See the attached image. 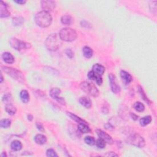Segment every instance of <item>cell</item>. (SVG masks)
I'll use <instances>...</instances> for the list:
<instances>
[{"instance_id": "2e32d148", "label": "cell", "mask_w": 157, "mask_h": 157, "mask_svg": "<svg viewBox=\"0 0 157 157\" xmlns=\"http://www.w3.org/2000/svg\"><path fill=\"white\" fill-rule=\"evenodd\" d=\"M3 61L7 64H13L14 62V58L13 55L9 52H5L2 55Z\"/></svg>"}, {"instance_id": "7402d4cb", "label": "cell", "mask_w": 157, "mask_h": 157, "mask_svg": "<svg viewBox=\"0 0 157 157\" xmlns=\"http://www.w3.org/2000/svg\"><path fill=\"white\" fill-rule=\"evenodd\" d=\"M82 52L84 57H86L87 58H90L93 55V50H92L90 47L88 46H85L83 48Z\"/></svg>"}, {"instance_id": "cb8c5ba5", "label": "cell", "mask_w": 157, "mask_h": 157, "mask_svg": "<svg viewBox=\"0 0 157 157\" xmlns=\"http://www.w3.org/2000/svg\"><path fill=\"white\" fill-rule=\"evenodd\" d=\"M138 91H139V93L140 96H141L142 99L145 102H146L147 104H151V101L147 98V96H146V94L145 93V92H144V91L143 90L142 87L141 86H140V85H138Z\"/></svg>"}, {"instance_id": "4dcf8cb0", "label": "cell", "mask_w": 157, "mask_h": 157, "mask_svg": "<svg viewBox=\"0 0 157 157\" xmlns=\"http://www.w3.org/2000/svg\"><path fill=\"white\" fill-rule=\"evenodd\" d=\"M84 140H85V143L89 146H94L95 144V140L91 136H86Z\"/></svg>"}, {"instance_id": "d590c367", "label": "cell", "mask_w": 157, "mask_h": 157, "mask_svg": "<svg viewBox=\"0 0 157 157\" xmlns=\"http://www.w3.org/2000/svg\"><path fill=\"white\" fill-rule=\"evenodd\" d=\"M36 127L38 128V130L39 131H44V126L42 125L41 123H39V122H37L36 123Z\"/></svg>"}, {"instance_id": "6da1fadb", "label": "cell", "mask_w": 157, "mask_h": 157, "mask_svg": "<svg viewBox=\"0 0 157 157\" xmlns=\"http://www.w3.org/2000/svg\"><path fill=\"white\" fill-rule=\"evenodd\" d=\"M35 22L37 25L42 28L49 26L52 22V17L49 12L42 11L35 16Z\"/></svg>"}, {"instance_id": "484cf974", "label": "cell", "mask_w": 157, "mask_h": 157, "mask_svg": "<svg viewBox=\"0 0 157 157\" xmlns=\"http://www.w3.org/2000/svg\"><path fill=\"white\" fill-rule=\"evenodd\" d=\"M61 22L64 25H70L73 22V19L70 15H63L61 18Z\"/></svg>"}, {"instance_id": "8fae6325", "label": "cell", "mask_w": 157, "mask_h": 157, "mask_svg": "<svg viewBox=\"0 0 157 157\" xmlns=\"http://www.w3.org/2000/svg\"><path fill=\"white\" fill-rule=\"evenodd\" d=\"M96 132L97 135L98 136L99 138L100 139H103V140L106 142V144H112L114 142L113 139L111 138V136L108 134L107 133H106V132L103 131L101 130H96Z\"/></svg>"}, {"instance_id": "603a6c76", "label": "cell", "mask_w": 157, "mask_h": 157, "mask_svg": "<svg viewBox=\"0 0 157 157\" xmlns=\"http://www.w3.org/2000/svg\"><path fill=\"white\" fill-rule=\"evenodd\" d=\"M152 120V119L151 116L150 115L145 116L144 117L140 119L139 123L142 127H146V125H147L150 124L151 123Z\"/></svg>"}, {"instance_id": "b9f144b4", "label": "cell", "mask_w": 157, "mask_h": 157, "mask_svg": "<svg viewBox=\"0 0 157 157\" xmlns=\"http://www.w3.org/2000/svg\"><path fill=\"white\" fill-rule=\"evenodd\" d=\"M1 156H2V157H3V156H7V155H6V153L5 152H3V153H2V154H1Z\"/></svg>"}, {"instance_id": "7c38bea8", "label": "cell", "mask_w": 157, "mask_h": 157, "mask_svg": "<svg viewBox=\"0 0 157 157\" xmlns=\"http://www.w3.org/2000/svg\"><path fill=\"white\" fill-rule=\"evenodd\" d=\"M0 3H1L0 4V12H1L0 17H1V18H6L9 17L11 13L8 10L7 5L3 1H0Z\"/></svg>"}, {"instance_id": "9a60e30c", "label": "cell", "mask_w": 157, "mask_h": 157, "mask_svg": "<svg viewBox=\"0 0 157 157\" xmlns=\"http://www.w3.org/2000/svg\"><path fill=\"white\" fill-rule=\"evenodd\" d=\"M120 77H121L123 81L127 84L130 83L132 81V76L125 71L122 70L120 71Z\"/></svg>"}, {"instance_id": "30bf717a", "label": "cell", "mask_w": 157, "mask_h": 157, "mask_svg": "<svg viewBox=\"0 0 157 157\" xmlns=\"http://www.w3.org/2000/svg\"><path fill=\"white\" fill-rule=\"evenodd\" d=\"M56 2L51 0H45V1H41V7L44 11H54L56 7Z\"/></svg>"}, {"instance_id": "5b68a950", "label": "cell", "mask_w": 157, "mask_h": 157, "mask_svg": "<svg viewBox=\"0 0 157 157\" xmlns=\"http://www.w3.org/2000/svg\"><path fill=\"white\" fill-rule=\"evenodd\" d=\"M80 87L83 91L88 95L93 96V97H97L99 96V91L93 83L88 82H83L80 83Z\"/></svg>"}, {"instance_id": "9c48e42d", "label": "cell", "mask_w": 157, "mask_h": 157, "mask_svg": "<svg viewBox=\"0 0 157 157\" xmlns=\"http://www.w3.org/2000/svg\"><path fill=\"white\" fill-rule=\"evenodd\" d=\"M109 78L110 85H111L112 91L115 94L119 93L121 89H120V87L118 84L117 82L115 76L113 74L111 73L109 76Z\"/></svg>"}, {"instance_id": "e0dca14e", "label": "cell", "mask_w": 157, "mask_h": 157, "mask_svg": "<svg viewBox=\"0 0 157 157\" xmlns=\"http://www.w3.org/2000/svg\"><path fill=\"white\" fill-rule=\"evenodd\" d=\"M34 140L36 144L39 145H44L47 142V137L41 134H38L34 137Z\"/></svg>"}, {"instance_id": "7a4b0ae2", "label": "cell", "mask_w": 157, "mask_h": 157, "mask_svg": "<svg viewBox=\"0 0 157 157\" xmlns=\"http://www.w3.org/2000/svg\"><path fill=\"white\" fill-rule=\"evenodd\" d=\"M45 44L49 50L56 51L62 45V39L57 34H52L47 38Z\"/></svg>"}, {"instance_id": "f35d334b", "label": "cell", "mask_w": 157, "mask_h": 157, "mask_svg": "<svg viewBox=\"0 0 157 157\" xmlns=\"http://www.w3.org/2000/svg\"><path fill=\"white\" fill-rule=\"evenodd\" d=\"M15 3L19 4V5H24L26 3V1H22V0H19V1H14Z\"/></svg>"}, {"instance_id": "5bb4252c", "label": "cell", "mask_w": 157, "mask_h": 157, "mask_svg": "<svg viewBox=\"0 0 157 157\" xmlns=\"http://www.w3.org/2000/svg\"><path fill=\"white\" fill-rule=\"evenodd\" d=\"M79 103L83 107L86 109H90L92 106V102L90 98L87 96H82L79 99Z\"/></svg>"}, {"instance_id": "4fadbf2b", "label": "cell", "mask_w": 157, "mask_h": 157, "mask_svg": "<svg viewBox=\"0 0 157 157\" xmlns=\"http://www.w3.org/2000/svg\"><path fill=\"white\" fill-rule=\"evenodd\" d=\"M92 71H93L96 75L102 76L104 74V72H105V68L100 64H95L93 66Z\"/></svg>"}, {"instance_id": "83f0119b", "label": "cell", "mask_w": 157, "mask_h": 157, "mask_svg": "<svg viewBox=\"0 0 157 157\" xmlns=\"http://www.w3.org/2000/svg\"><path fill=\"white\" fill-rule=\"evenodd\" d=\"M3 101L6 104H13V98L11 94H6L3 96Z\"/></svg>"}, {"instance_id": "e575fe53", "label": "cell", "mask_w": 157, "mask_h": 157, "mask_svg": "<svg viewBox=\"0 0 157 157\" xmlns=\"http://www.w3.org/2000/svg\"><path fill=\"white\" fill-rule=\"evenodd\" d=\"M66 54L67 55L68 57L70 58H73V57H74L73 52H72L71 49H67L66 50Z\"/></svg>"}, {"instance_id": "3957f363", "label": "cell", "mask_w": 157, "mask_h": 157, "mask_svg": "<svg viewBox=\"0 0 157 157\" xmlns=\"http://www.w3.org/2000/svg\"><path fill=\"white\" fill-rule=\"evenodd\" d=\"M59 36L62 41L66 42L74 41L78 38L77 32L70 28H64L59 32Z\"/></svg>"}, {"instance_id": "f546056e", "label": "cell", "mask_w": 157, "mask_h": 157, "mask_svg": "<svg viewBox=\"0 0 157 157\" xmlns=\"http://www.w3.org/2000/svg\"><path fill=\"white\" fill-rule=\"evenodd\" d=\"M95 143L97 147H98L99 148H101V149H103V148L106 147V142L100 138L96 140V142Z\"/></svg>"}, {"instance_id": "ab89813d", "label": "cell", "mask_w": 157, "mask_h": 157, "mask_svg": "<svg viewBox=\"0 0 157 157\" xmlns=\"http://www.w3.org/2000/svg\"><path fill=\"white\" fill-rule=\"evenodd\" d=\"M131 115L132 117V119L134 120H137L138 119V116H137L136 115H135L134 114H131Z\"/></svg>"}, {"instance_id": "44dd1931", "label": "cell", "mask_w": 157, "mask_h": 157, "mask_svg": "<svg viewBox=\"0 0 157 157\" xmlns=\"http://www.w3.org/2000/svg\"><path fill=\"white\" fill-rule=\"evenodd\" d=\"M11 147L12 149H13L14 151H20L22 150L23 146L21 141L15 140H14V141L11 143Z\"/></svg>"}, {"instance_id": "277c9868", "label": "cell", "mask_w": 157, "mask_h": 157, "mask_svg": "<svg viewBox=\"0 0 157 157\" xmlns=\"http://www.w3.org/2000/svg\"><path fill=\"white\" fill-rule=\"evenodd\" d=\"M2 70L7 75L10 76L12 78H13L17 81L21 83H23L25 81V77H24L23 73L21 71L15 69V68L7 66H3Z\"/></svg>"}, {"instance_id": "ac0fdd59", "label": "cell", "mask_w": 157, "mask_h": 157, "mask_svg": "<svg viewBox=\"0 0 157 157\" xmlns=\"http://www.w3.org/2000/svg\"><path fill=\"white\" fill-rule=\"evenodd\" d=\"M78 130L82 133H90L91 132V130L88 127V124L86 123H79L78 124Z\"/></svg>"}, {"instance_id": "f1b7e54d", "label": "cell", "mask_w": 157, "mask_h": 157, "mask_svg": "<svg viewBox=\"0 0 157 157\" xmlns=\"http://www.w3.org/2000/svg\"><path fill=\"white\" fill-rule=\"evenodd\" d=\"M134 109L139 112H143L145 110V106L144 104L140 102H136L134 104Z\"/></svg>"}, {"instance_id": "8992f818", "label": "cell", "mask_w": 157, "mask_h": 157, "mask_svg": "<svg viewBox=\"0 0 157 157\" xmlns=\"http://www.w3.org/2000/svg\"><path fill=\"white\" fill-rule=\"evenodd\" d=\"M9 44L12 47L14 48L15 50H18L19 52L29 49L31 47L30 44L14 38H11L10 39Z\"/></svg>"}, {"instance_id": "d6986e66", "label": "cell", "mask_w": 157, "mask_h": 157, "mask_svg": "<svg viewBox=\"0 0 157 157\" xmlns=\"http://www.w3.org/2000/svg\"><path fill=\"white\" fill-rule=\"evenodd\" d=\"M20 97L23 103H28L30 101V95L26 90H23L20 93Z\"/></svg>"}, {"instance_id": "836d02e7", "label": "cell", "mask_w": 157, "mask_h": 157, "mask_svg": "<svg viewBox=\"0 0 157 157\" xmlns=\"http://www.w3.org/2000/svg\"><path fill=\"white\" fill-rule=\"evenodd\" d=\"M87 76H88V78L90 80H95L96 79V78H97L98 77V76H100L96 75L93 71H90L88 73Z\"/></svg>"}, {"instance_id": "4316f807", "label": "cell", "mask_w": 157, "mask_h": 157, "mask_svg": "<svg viewBox=\"0 0 157 157\" xmlns=\"http://www.w3.org/2000/svg\"><path fill=\"white\" fill-rule=\"evenodd\" d=\"M11 125V121L9 119H3L0 121V127L2 128H8Z\"/></svg>"}, {"instance_id": "ffe728a7", "label": "cell", "mask_w": 157, "mask_h": 157, "mask_svg": "<svg viewBox=\"0 0 157 157\" xmlns=\"http://www.w3.org/2000/svg\"><path fill=\"white\" fill-rule=\"evenodd\" d=\"M6 111L11 115H14L17 112V108H16L13 104H7L5 106Z\"/></svg>"}, {"instance_id": "d6a6232c", "label": "cell", "mask_w": 157, "mask_h": 157, "mask_svg": "<svg viewBox=\"0 0 157 157\" xmlns=\"http://www.w3.org/2000/svg\"><path fill=\"white\" fill-rule=\"evenodd\" d=\"M46 155L49 157H58V155L55 150L52 148H49L46 152Z\"/></svg>"}, {"instance_id": "7bdbcfd3", "label": "cell", "mask_w": 157, "mask_h": 157, "mask_svg": "<svg viewBox=\"0 0 157 157\" xmlns=\"http://www.w3.org/2000/svg\"><path fill=\"white\" fill-rule=\"evenodd\" d=\"M1 82L2 83V82H3V75H2V74H1Z\"/></svg>"}, {"instance_id": "1f68e13d", "label": "cell", "mask_w": 157, "mask_h": 157, "mask_svg": "<svg viewBox=\"0 0 157 157\" xmlns=\"http://www.w3.org/2000/svg\"><path fill=\"white\" fill-rule=\"evenodd\" d=\"M13 22L14 25L15 26H20L21 25L23 22V19L21 17H17L13 19Z\"/></svg>"}, {"instance_id": "8d00e7d4", "label": "cell", "mask_w": 157, "mask_h": 157, "mask_svg": "<svg viewBox=\"0 0 157 157\" xmlns=\"http://www.w3.org/2000/svg\"><path fill=\"white\" fill-rule=\"evenodd\" d=\"M81 25L83 27H87V28H90L89 26H90V24L87 21H83L81 22Z\"/></svg>"}, {"instance_id": "d4e9b609", "label": "cell", "mask_w": 157, "mask_h": 157, "mask_svg": "<svg viewBox=\"0 0 157 157\" xmlns=\"http://www.w3.org/2000/svg\"><path fill=\"white\" fill-rule=\"evenodd\" d=\"M68 115L70 116V117L72 120H74L75 122H76L78 123H86V124H88L87 123V122L85 121V120L82 119L81 118L79 117H78L77 115H74L73 114L71 113V112H68Z\"/></svg>"}, {"instance_id": "52a82bcc", "label": "cell", "mask_w": 157, "mask_h": 157, "mask_svg": "<svg viewBox=\"0 0 157 157\" xmlns=\"http://www.w3.org/2000/svg\"><path fill=\"white\" fill-rule=\"evenodd\" d=\"M128 142L132 146L139 148H143L146 146V141L142 137L136 132L131 134L128 138Z\"/></svg>"}, {"instance_id": "ba28073f", "label": "cell", "mask_w": 157, "mask_h": 157, "mask_svg": "<svg viewBox=\"0 0 157 157\" xmlns=\"http://www.w3.org/2000/svg\"><path fill=\"white\" fill-rule=\"evenodd\" d=\"M60 93H61V90L57 87L52 88L50 91V95L52 98L55 99L57 102H58L60 104H62V105H65L66 104L65 99L62 97H60Z\"/></svg>"}, {"instance_id": "60d3db41", "label": "cell", "mask_w": 157, "mask_h": 157, "mask_svg": "<svg viewBox=\"0 0 157 157\" xmlns=\"http://www.w3.org/2000/svg\"><path fill=\"white\" fill-rule=\"evenodd\" d=\"M28 119L30 121H31V120L33 119V116H32L31 115H28Z\"/></svg>"}, {"instance_id": "74e56055", "label": "cell", "mask_w": 157, "mask_h": 157, "mask_svg": "<svg viewBox=\"0 0 157 157\" xmlns=\"http://www.w3.org/2000/svg\"><path fill=\"white\" fill-rule=\"evenodd\" d=\"M106 156H118V154H115V152H109L107 153V154L105 155Z\"/></svg>"}]
</instances>
